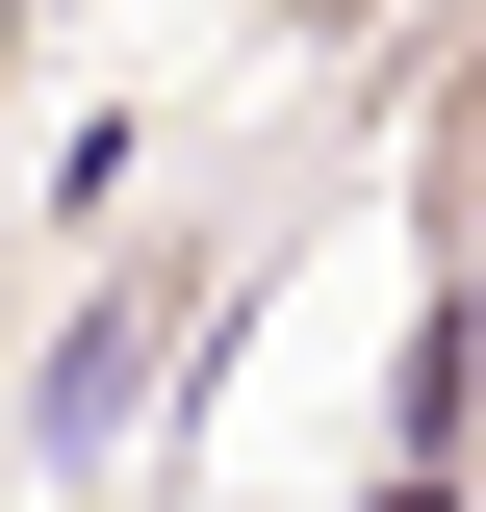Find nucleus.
Listing matches in <instances>:
<instances>
[{"mask_svg": "<svg viewBox=\"0 0 486 512\" xmlns=\"http://www.w3.org/2000/svg\"><path fill=\"white\" fill-rule=\"evenodd\" d=\"M128 384H154V308H103L52 384H26V461H103V436H128Z\"/></svg>", "mask_w": 486, "mask_h": 512, "instance_id": "obj_1", "label": "nucleus"}, {"mask_svg": "<svg viewBox=\"0 0 486 512\" xmlns=\"http://www.w3.org/2000/svg\"><path fill=\"white\" fill-rule=\"evenodd\" d=\"M384 512H435V461H410V487H384Z\"/></svg>", "mask_w": 486, "mask_h": 512, "instance_id": "obj_2", "label": "nucleus"}, {"mask_svg": "<svg viewBox=\"0 0 486 512\" xmlns=\"http://www.w3.org/2000/svg\"><path fill=\"white\" fill-rule=\"evenodd\" d=\"M461 333H486V282H461Z\"/></svg>", "mask_w": 486, "mask_h": 512, "instance_id": "obj_3", "label": "nucleus"}]
</instances>
